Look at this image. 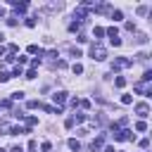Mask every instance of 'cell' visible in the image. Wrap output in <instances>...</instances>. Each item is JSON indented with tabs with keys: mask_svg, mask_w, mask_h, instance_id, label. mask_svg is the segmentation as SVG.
<instances>
[{
	"mask_svg": "<svg viewBox=\"0 0 152 152\" xmlns=\"http://www.w3.org/2000/svg\"><path fill=\"white\" fill-rule=\"evenodd\" d=\"M90 57H93L95 62H102V59H107V50L95 43V45H90Z\"/></svg>",
	"mask_w": 152,
	"mask_h": 152,
	"instance_id": "cell-1",
	"label": "cell"
},
{
	"mask_svg": "<svg viewBox=\"0 0 152 152\" xmlns=\"http://www.w3.org/2000/svg\"><path fill=\"white\" fill-rule=\"evenodd\" d=\"M126 66H131V59H124V57H116V59L112 62V71H119V69H126Z\"/></svg>",
	"mask_w": 152,
	"mask_h": 152,
	"instance_id": "cell-2",
	"label": "cell"
},
{
	"mask_svg": "<svg viewBox=\"0 0 152 152\" xmlns=\"http://www.w3.org/2000/svg\"><path fill=\"white\" fill-rule=\"evenodd\" d=\"M133 138H135V135H133V131H128V128L114 133V140H133Z\"/></svg>",
	"mask_w": 152,
	"mask_h": 152,
	"instance_id": "cell-3",
	"label": "cell"
},
{
	"mask_svg": "<svg viewBox=\"0 0 152 152\" xmlns=\"http://www.w3.org/2000/svg\"><path fill=\"white\" fill-rule=\"evenodd\" d=\"M135 112H138V116H147L150 114V107H147V102H140V104H135Z\"/></svg>",
	"mask_w": 152,
	"mask_h": 152,
	"instance_id": "cell-4",
	"label": "cell"
},
{
	"mask_svg": "<svg viewBox=\"0 0 152 152\" xmlns=\"http://www.w3.org/2000/svg\"><path fill=\"white\" fill-rule=\"evenodd\" d=\"M52 100H55V104H62V102L66 100V93H64V90H57V93L52 95Z\"/></svg>",
	"mask_w": 152,
	"mask_h": 152,
	"instance_id": "cell-5",
	"label": "cell"
},
{
	"mask_svg": "<svg viewBox=\"0 0 152 152\" xmlns=\"http://www.w3.org/2000/svg\"><path fill=\"white\" fill-rule=\"evenodd\" d=\"M102 138H104V135H100L97 140L90 142V152H100V150H102Z\"/></svg>",
	"mask_w": 152,
	"mask_h": 152,
	"instance_id": "cell-6",
	"label": "cell"
},
{
	"mask_svg": "<svg viewBox=\"0 0 152 152\" xmlns=\"http://www.w3.org/2000/svg\"><path fill=\"white\" fill-rule=\"evenodd\" d=\"M69 150H74V152H81V142H78L76 138H71V140H69Z\"/></svg>",
	"mask_w": 152,
	"mask_h": 152,
	"instance_id": "cell-7",
	"label": "cell"
},
{
	"mask_svg": "<svg viewBox=\"0 0 152 152\" xmlns=\"http://www.w3.org/2000/svg\"><path fill=\"white\" fill-rule=\"evenodd\" d=\"M104 33H107V36H109V40H112V38H116V36H119V28H116V26H109Z\"/></svg>",
	"mask_w": 152,
	"mask_h": 152,
	"instance_id": "cell-8",
	"label": "cell"
},
{
	"mask_svg": "<svg viewBox=\"0 0 152 152\" xmlns=\"http://www.w3.org/2000/svg\"><path fill=\"white\" fill-rule=\"evenodd\" d=\"M12 5H14V10H17V12H26V7H28L26 2H17V0H14Z\"/></svg>",
	"mask_w": 152,
	"mask_h": 152,
	"instance_id": "cell-9",
	"label": "cell"
},
{
	"mask_svg": "<svg viewBox=\"0 0 152 152\" xmlns=\"http://www.w3.org/2000/svg\"><path fill=\"white\" fill-rule=\"evenodd\" d=\"M19 133H24L21 126H10V133H7V135H19Z\"/></svg>",
	"mask_w": 152,
	"mask_h": 152,
	"instance_id": "cell-10",
	"label": "cell"
},
{
	"mask_svg": "<svg viewBox=\"0 0 152 152\" xmlns=\"http://www.w3.org/2000/svg\"><path fill=\"white\" fill-rule=\"evenodd\" d=\"M112 19H114V21H121V19H124V12H121V10H114V12H112Z\"/></svg>",
	"mask_w": 152,
	"mask_h": 152,
	"instance_id": "cell-11",
	"label": "cell"
},
{
	"mask_svg": "<svg viewBox=\"0 0 152 152\" xmlns=\"http://www.w3.org/2000/svg\"><path fill=\"white\" fill-rule=\"evenodd\" d=\"M114 86H116V88H124V86H126V78H124V76H116V78H114Z\"/></svg>",
	"mask_w": 152,
	"mask_h": 152,
	"instance_id": "cell-12",
	"label": "cell"
},
{
	"mask_svg": "<svg viewBox=\"0 0 152 152\" xmlns=\"http://www.w3.org/2000/svg\"><path fill=\"white\" fill-rule=\"evenodd\" d=\"M12 76H10V71H0V83H7Z\"/></svg>",
	"mask_w": 152,
	"mask_h": 152,
	"instance_id": "cell-13",
	"label": "cell"
},
{
	"mask_svg": "<svg viewBox=\"0 0 152 152\" xmlns=\"http://www.w3.org/2000/svg\"><path fill=\"white\" fill-rule=\"evenodd\" d=\"M71 71H74V74H83V66H81L78 62H74V66H71Z\"/></svg>",
	"mask_w": 152,
	"mask_h": 152,
	"instance_id": "cell-14",
	"label": "cell"
},
{
	"mask_svg": "<svg viewBox=\"0 0 152 152\" xmlns=\"http://www.w3.org/2000/svg\"><path fill=\"white\" fill-rule=\"evenodd\" d=\"M71 119H74V124H76V121H83V119H86V114H83V112H76Z\"/></svg>",
	"mask_w": 152,
	"mask_h": 152,
	"instance_id": "cell-15",
	"label": "cell"
},
{
	"mask_svg": "<svg viewBox=\"0 0 152 152\" xmlns=\"http://www.w3.org/2000/svg\"><path fill=\"white\" fill-rule=\"evenodd\" d=\"M135 131H140V133L147 131V124H145V121H138V124H135Z\"/></svg>",
	"mask_w": 152,
	"mask_h": 152,
	"instance_id": "cell-16",
	"label": "cell"
},
{
	"mask_svg": "<svg viewBox=\"0 0 152 152\" xmlns=\"http://www.w3.org/2000/svg\"><path fill=\"white\" fill-rule=\"evenodd\" d=\"M74 17H78V19H83V17H86V10H83V7H78V10L74 12Z\"/></svg>",
	"mask_w": 152,
	"mask_h": 152,
	"instance_id": "cell-17",
	"label": "cell"
},
{
	"mask_svg": "<svg viewBox=\"0 0 152 152\" xmlns=\"http://www.w3.org/2000/svg\"><path fill=\"white\" fill-rule=\"evenodd\" d=\"M93 33H95V38H100V36H104V28H102V26H95Z\"/></svg>",
	"mask_w": 152,
	"mask_h": 152,
	"instance_id": "cell-18",
	"label": "cell"
},
{
	"mask_svg": "<svg viewBox=\"0 0 152 152\" xmlns=\"http://www.w3.org/2000/svg\"><path fill=\"white\" fill-rule=\"evenodd\" d=\"M0 133H5V135H7V133H10V126H7V124H5V121H0Z\"/></svg>",
	"mask_w": 152,
	"mask_h": 152,
	"instance_id": "cell-19",
	"label": "cell"
},
{
	"mask_svg": "<svg viewBox=\"0 0 152 152\" xmlns=\"http://www.w3.org/2000/svg\"><path fill=\"white\" fill-rule=\"evenodd\" d=\"M78 28H81L78 21H71V24H69V31H78Z\"/></svg>",
	"mask_w": 152,
	"mask_h": 152,
	"instance_id": "cell-20",
	"label": "cell"
},
{
	"mask_svg": "<svg viewBox=\"0 0 152 152\" xmlns=\"http://www.w3.org/2000/svg\"><path fill=\"white\" fill-rule=\"evenodd\" d=\"M28 52H31V55H36V52H38V55H43V52L38 50V45H28Z\"/></svg>",
	"mask_w": 152,
	"mask_h": 152,
	"instance_id": "cell-21",
	"label": "cell"
},
{
	"mask_svg": "<svg viewBox=\"0 0 152 152\" xmlns=\"http://www.w3.org/2000/svg\"><path fill=\"white\" fill-rule=\"evenodd\" d=\"M121 102H124V104H131L133 97H131V95H121Z\"/></svg>",
	"mask_w": 152,
	"mask_h": 152,
	"instance_id": "cell-22",
	"label": "cell"
},
{
	"mask_svg": "<svg viewBox=\"0 0 152 152\" xmlns=\"http://www.w3.org/2000/svg\"><path fill=\"white\" fill-rule=\"evenodd\" d=\"M36 107H40V102L38 100H28V109H36Z\"/></svg>",
	"mask_w": 152,
	"mask_h": 152,
	"instance_id": "cell-23",
	"label": "cell"
},
{
	"mask_svg": "<svg viewBox=\"0 0 152 152\" xmlns=\"http://www.w3.org/2000/svg\"><path fill=\"white\" fill-rule=\"evenodd\" d=\"M38 150V145H36V140H28V152H36Z\"/></svg>",
	"mask_w": 152,
	"mask_h": 152,
	"instance_id": "cell-24",
	"label": "cell"
},
{
	"mask_svg": "<svg viewBox=\"0 0 152 152\" xmlns=\"http://www.w3.org/2000/svg\"><path fill=\"white\" fill-rule=\"evenodd\" d=\"M21 97H24V93H21V90H17V93H12V100H21Z\"/></svg>",
	"mask_w": 152,
	"mask_h": 152,
	"instance_id": "cell-25",
	"label": "cell"
},
{
	"mask_svg": "<svg viewBox=\"0 0 152 152\" xmlns=\"http://www.w3.org/2000/svg\"><path fill=\"white\" fill-rule=\"evenodd\" d=\"M26 124H28V126H33V124H38V119H36V116H26Z\"/></svg>",
	"mask_w": 152,
	"mask_h": 152,
	"instance_id": "cell-26",
	"label": "cell"
},
{
	"mask_svg": "<svg viewBox=\"0 0 152 152\" xmlns=\"http://www.w3.org/2000/svg\"><path fill=\"white\" fill-rule=\"evenodd\" d=\"M40 150H43V152H50V150H52V145H50V142H43V145H40Z\"/></svg>",
	"mask_w": 152,
	"mask_h": 152,
	"instance_id": "cell-27",
	"label": "cell"
},
{
	"mask_svg": "<svg viewBox=\"0 0 152 152\" xmlns=\"http://www.w3.org/2000/svg\"><path fill=\"white\" fill-rule=\"evenodd\" d=\"M7 24L10 26H17V17H7Z\"/></svg>",
	"mask_w": 152,
	"mask_h": 152,
	"instance_id": "cell-28",
	"label": "cell"
},
{
	"mask_svg": "<svg viewBox=\"0 0 152 152\" xmlns=\"http://www.w3.org/2000/svg\"><path fill=\"white\" fill-rule=\"evenodd\" d=\"M26 26H28V28H33V26H36V19H31V17H28V19H26Z\"/></svg>",
	"mask_w": 152,
	"mask_h": 152,
	"instance_id": "cell-29",
	"label": "cell"
},
{
	"mask_svg": "<svg viewBox=\"0 0 152 152\" xmlns=\"http://www.w3.org/2000/svg\"><path fill=\"white\" fill-rule=\"evenodd\" d=\"M10 76H21V66H14V71H12Z\"/></svg>",
	"mask_w": 152,
	"mask_h": 152,
	"instance_id": "cell-30",
	"label": "cell"
},
{
	"mask_svg": "<svg viewBox=\"0 0 152 152\" xmlns=\"http://www.w3.org/2000/svg\"><path fill=\"white\" fill-rule=\"evenodd\" d=\"M26 78H36V69H28L26 71Z\"/></svg>",
	"mask_w": 152,
	"mask_h": 152,
	"instance_id": "cell-31",
	"label": "cell"
},
{
	"mask_svg": "<svg viewBox=\"0 0 152 152\" xmlns=\"http://www.w3.org/2000/svg\"><path fill=\"white\" fill-rule=\"evenodd\" d=\"M64 126H66V128H74V119H71V116H69V119H66V121H64Z\"/></svg>",
	"mask_w": 152,
	"mask_h": 152,
	"instance_id": "cell-32",
	"label": "cell"
},
{
	"mask_svg": "<svg viewBox=\"0 0 152 152\" xmlns=\"http://www.w3.org/2000/svg\"><path fill=\"white\" fill-rule=\"evenodd\" d=\"M10 152H24V150H21V147H19V145H14V147H12V150H10Z\"/></svg>",
	"mask_w": 152,
	"mask_h": 152,
	"instance_id": "cell-33",
	"label": "cell"
},
{
	"mask_svg": "<svg viewBox=\"0 0 152 152\" xmlns=\"http://www.w3.org/2000/svg\"><path fill=\"white\" fill-rule=\"evenodd\" d=\"M104 152H114V147H107V150H104Z\"/></svg>",
	"mask_w": 152,
	"mask_h": 152,
	"instance_id": "cell-34",
	"label": "cell"
},
{
	"mask_svg": "<svg viewBox=\"0 0 152 152\" xmlns=\"http://www.w3.org/2000/svg\"><path fill=\"white\" fill-rule=\"evenodd\" d=\"M0 152H5V150H0Z\"/></svg>",
	"mask_w": 152,
	"mask_h": 152,
	"instance_id": "cell-35",
	"label": "cell"
}]
</instances>
